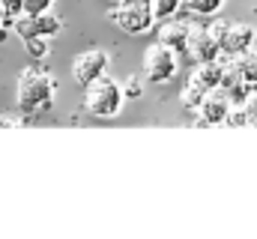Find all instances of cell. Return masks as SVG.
<instances>
[{"label": "cell", "instance_id": "7c38bea8", "mask_svg": "<svg viewBox=\"0 0 257 239\" xmlns=\"http://www.w3.org/2000/svg\"><path fill=\"white\" fill-rule=\"evenodd\" d=\"M230 63H233V69H236V75L245 87H257V51L248 48V51L230 57Z\"/></svg>", "mask_w": 257, "mask_h": 239}, {"label": "cell", "instance_id": "52a82bcc", "mask_svg": "<svg viewBox=\"0 0 257 239\" xmlns=\"http://www.w3.org/2000/svg\"><path fill=\"white\" fill-rule=\"evenodd\" d=\"M108 66H111V57L105 51H99V48L84 51V54H78V57L72 60V81L81 84V87H87L90 81H96L99 75H105Z\"/></svg>", "mask_w": 257, "mask_h": 239}, {"label": "cell", "instance_id": "5bb4252c", "mask_svg": "<svg viewBox=\"0 0 257 239\" xmlns=\"http://www.w3.org/2000/svg\"><path fill=\"white\" fill-rule=\"evenodd\" d=\"M183 3L180 0H150V9H153V21H165L171 15H177Z\"/></svg>", "mask_w": 257, "mask_h": 239}, {"label": "cell", "instance_id": "8992f818", "mask_svg": "<svg viewBox=\"0 0 257 239\" xmlns=\"http://www.w3.org/2000/svg\"><path fill=\"white\" fill-rule=\"evenodd\" d=\"M60 18L57 15H51V12H39V15H18L15 21H12V30L21 36V39H30V36H57L60 33Z\"/></svg>", "mask_w": 257, "mask_h": 239}, {"label": "cell", "instance_id": "5b68a950", "mask_svg": "<svg viewBox=\"0 0 257 239\" xmlns=\"http://www.w3.org/2000/svg\"><path fill=\"white\" fill-rule=\"evenodd\" d=\"M144 75L153 84H168L177 75V54L171 48H165L162 42L150 45L144 51Z\"/></svg>", "mask_w": 257, "mask_h": 239}, {"label": "cell", "instance_id": "e0dca14e", "mask_svg": "<svg viewBox=\"0 0 257 239\" xmlns=\"http://www.w3.org/2000/svg\"><path fill=\"white\" fill-rule=\"evenodd\" d=\"M21 12H24V0H0V15H3V24H12Z\"/></svg>", "mask_w": 257, "mask_h": 239}, {"label": "cell", "instance_id": "7402d4cb", "mask_svg": "<svg viewBox=\"0 0 257 239\" xmlns=\"http://www.w3.org/2000/svg\"><path fill=\"white\" fill-rule=\"evenodd\" d=\"M0 24H3V15H0Z\"/></svg>", "mask_w": 257, "mask_h": 239}, {"label": "cell", "instance_id": "9c48e42d", "mask_svg": "<svg viewBox=\"0 0 257 239\" xmlns=\"http://www.w3.org/2000/svg\"><path fill=\"white\" fill-rule=\"evenodd\" d=\"M186 51L194 57V63H212V60L221 57L212 33L206 27H192L189 30V39H186Z\"/></svg>", "mask_w": 257, "mask_h": 239}, {"label": "cell", "instance_id": "3957f363", "mask_svg": "<svg viewBox=\"0 0 257 239\" xmlns=\"http://www.w3.org/2000/svg\"><path fill=\"white\" fill-rule=\"evenodd\" d=\"M206 30L212 33V39H215V45H218V51L224 57H236V54L248 51L257 39L254 27L251 24H239V21H212Z\"/></svg>", "mask_w": 257, "mask_h": 239}, {"label": "cell", "instance_id": "2e32d148", "mask_svg": "<svg viewBox=\"0 0 257 239\" xmlns=\"http://www.w3.org/2000/svg\"><path fill=\"white\" fill-rule=\"evenodd\" d=\"M180 3L189 6L197 15H212V12H218V9L224 6V0H180Z\"/></svg>", "mask_w": 257, "mask_h": 239}, {"label": "cell", "instance_id": "6da1fadb", "mask_svg": "<svg viewBox=\"0 0 257 239\" xmlns=\"http://www.w3.org/2000/svg\"><path fill=\"white\" fill-rule=\"evenodd\" d=\"M54 102V81L39 69H24L18 75V108L24 114H36L51 108Z\"/></svg>", "mask_w": 257, "mask_h": 239}, {"label": "cell", "instance_id": "30bf717a", "mask_svg": "<svg viewBox=\"0 0 257 239\" xmlns=\"http://www.w3.org/2000/svg\"><path fill=\"white\" fill-rule=\"evenodd\" d=\"M189 30H192L189 21H180V18L171 15V18H165V24H162V30H159V42H162L165 48H171V51H186Z\"/></svg>", "mask_w": 257, "mask_h": 239}, {"label": "cell", "instance_id": "ac0fdd59", "mask_svg": "<svg viewBox=\"0 0 257 239\" xmlns=\"http://www.w3.org/2000/svg\"><path fill=\"white\" fill-rule=\"evenodd\" d=\"M54 0H24V15H39V12H51Z\"/></svg>", "mask_w": 257, "mask_h": 239}, {"label": "cell", "instance_id": "ffe728a7", "mask_svg": "<svg viewBox=\"0 0 257 239\" xmlns=\"http://www.w3.org/2000/svg\"><path fill=\"white\" fill-rule=\"evenodd\" d=\"M141 93H144V87H141L138 78H128L126 84H123V96H128V99H138Z\"/></svg>", "mask_w": 257, "mask_h": 239}, {"label": "cell", "instance_id": "ba28073f", "mask_svg": "<svg viewBox=\"0 0 257 239\" xmlns=\"http://www.w3.org/2000/svg\"><path fill=\"white\" fill-rule=\"evenodd\" d=\"M227 114H230V96L218 87V90H209L200 105H197V117L203 126H224L227 123Z\"/></svg>", "mask_w": 257, "mask_h": 239}, {"label": "cell", "instance_id": "7a4b0ae2", "mask_svg": "<svg viewBox=\"0 0 257 239\" xmlns=\"http://www.w3.org/2000/svg\"><path fill=\"white\" fill-rule=\"evenodd\" d=\"M123 87L108 78V75H99L96 81L87 84V96H84V105L93 117H117L120 108H123Z\"/></svg>", "mask_w": 257, "mask_h": 239}, {"label": "cell", "instance_id": "44dd1931", "mask_svg": "<svg viewBox=\"0 0 257 239\" xmlns=\"http://www.w3.org/2000/svg\"><path fill=\"white\" fill-rule=\"evenodd\" d=\"M18 126H24V120H21V117H12V114H0V129H18Z\"/></svg>", "mask_w": 257, "mask_h": 239}, {"label": "cell", "instance_id": "d6986e66", "mask_svg": "<svg viewBox=\"0 0 257 239\" xmlns=\"http://www.w3.org/2000/svg\"><path fill=\"white\" fill-rule=\"evenodd\" d=\"M242 114H245V123L257 129V93L245 99V108H242Z\"/></svg>", "mask_w": 257, "mask_h": 239}, {"label": "cell", "instance_id": "8fae6325", "mask_svg": "<svg viewBox=\"0 0 257 239\" xmlns=\"http://www.w3.org/2000/svg\"><path fill=\"white\" fill-rule=\"evenodd\" d=\"M192 81L197 87H203L206 93H209V90H218V87H221V60L197 63V69L192 72Z\"/></svg>", "mask_w": 257, "mask_h": 239}, {"label": "cell", "instance_id": "9a60e30c", "mask_svg": "<svg viewBox=\"0 0 257 239\" xmlns=\"http://www.w3.org/2000/svg\"><path fill=\"white\" fill-rule=\"evenodd\" d=\"M21 42H24V51L33 60L48 57V39H45V36H30V39H21Z\"/></svg>", "mask_w": 257, "mask_h": 239}, {"label": "cell", "instance_id": "4fadbf2b", "mask_svg": "<svg viewBox=\"0 0 257 239\" xmlns=\"http://www.w3.org/2000/svg\"><path fill=\"white\" fill-rule=\"evenodd\" d=\"M206 96V90L203 87H197L192 78H189V84L183 87V96H180V102H183V108H189V111H197V105H200V99Z\"/></svg>", "mask_w": 257, "mask_h": 239}, {"label": "cell", "instance_id": "277c9868", "mask_svg": "<svg viewBox=\"0 0 257 239\" xmlns=\"http://www.w3.org/2000/svg\"><path fill=\"white\" fill-rule=\"evenodd\" d=\"M114 24L120 30H126L132 36L138 33H147L153 27V9H150V0H117V9L111 12Z\"/></svg>", "mask_w": 257, "mask_h": 239}]
</instances>
